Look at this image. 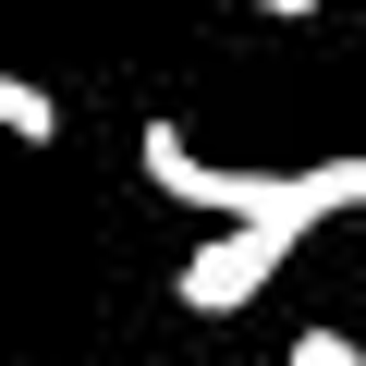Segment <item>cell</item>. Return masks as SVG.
I'll return each instance as SVG.
<instances>
[{"label":"cell","mask_w":366,"mask_h":366,"mask_svg":"<svg viewBox=\"0 0 366 366\" xmlns=\"http://www.w3.org/2000/svg\"><path fill=\"white\" fill-rule=\"evenodd\" d=\"M293 196L330 220V208H366V159H317V171H293Z\"/></svg>","instance_id":"obj_4"},{"label":"cell","mask_w":366,"mask_h":366,"mask_svg":"<svg viewBox=\"0 0 366 366\" xmlns=\"http://www.w3.org/2000/svg\"><path fill=\"white\" fill-rule=\"evenodd\" d=\"M0 134H13V147H61V98L25 86V74H0Z\"/></svg>","instance_id":"obj_3"},{"label":"cell","mask_w":366,"mask_h":366,"mask_svg":"<svg viewBox=\"0 0 366 366\" xmlns=\"http://www.w3.org/2000/svg\"><path fill=\"white\" fill-rule=\"evenodd\" d=\"M257 13H317V0H257Z\"/></svg>","instance_id":"obj_6"},{"label":"cell","mask_w":366,"mask_h":366,"mask_svg":"<svg viewBox=\"0 0 366 366\" xmlns=\"http://www.w3.org/2000/svg\"><path fill=\"white\" fill-rule=\"evenodd\" d=\"M281 366H366V354H354V342H342V330H305V342H293V354H281Z\"/></svg>","instance_id":"obj_5"},{"label":"cell","mask_w":366,"mask_h":366,"mask_svg":"<svg viewBox=\"0 0 366 366\" xmlns=\"http://www.w3.org/2000/svg\"><path fill=\"white\" fill-rule=\"evenodd\" d=\"M281 257H293L281 220H220L208 244H183V305H196V317H232V305H257V281Z\"/></svg>","instance_id":"obj_2"},{"label":"cell","mask_w":366,"mask_h":366,"mask_svg":"<svg viewBox=\"0 0 366 366\" xmlns=\"http://www.w3.org/2000/svg\"><path fill=\"white\" fill-rule=\"evenodd\" d=\"M134 171L159 183L171 208H196V220H281L293 244L317 232V208L293 196V171H232V159H196V147H183V122H147V134H134Z\"/></svg>","instance_id":"obj_1"}]
</instances>
